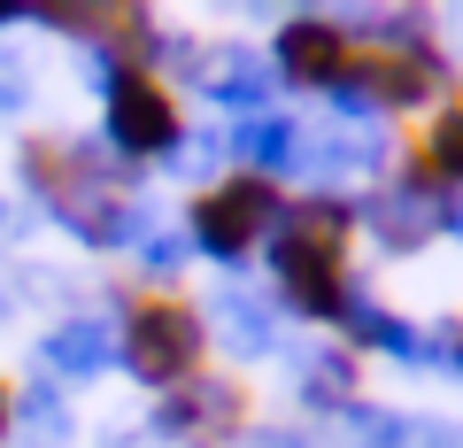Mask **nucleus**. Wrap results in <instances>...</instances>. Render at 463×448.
Wrapping results in <instances>:
<instances>
[{"instance_id":"obj_12","label":"nucleus","mask_w":463,"mask_h":448,"mask_svg":"<svg viewBox=\"0 0 463 448\" xmlns=\"http://www.w3.org/2000/svg\"><path fill=\"white\" fill-rule=\"evenodd\" d=\"M301 395L309 402H347L355 395V356H309V364H301Z\"/></svg>"},{"instance_id":"obj_6","label":"nucleus","mask_w":463,"mask_h":448,"mask_svg":"<svg viewBox=\"0 0 463 448\" xmlns=\"http://www.w3.org/2000/svg\"><path fill=\"white\" fill-rule=\"evenodd\" d=\"M347 62H355V32L332 16H286L279 39H270V70H279L286 85H317V93H332V85L347 78Z\"/></svg>"},{"instance_id":"obj_5","label":"nucleus","mask_w":463,"mask_h":448,"mask_svg":"<svg viewBox=\"0 0 463 448\" xmlns=\"http://www.w3.org/2000/svg\"><path fill=\"white\" fill-rule=\"evenodd\" d=\"M240 425H248V386H232V379H185L155 410V433H170L185 448H224Z\"/></svg>"},{"instance_id":"obj_16","label":"nucleus","mask_w":463,"mask_h":448,"mask_svg":"<svg viewBox=\"0 0 463 448\" xmlns=\"http://www.w3.org/2000/svg\"><path fill=\"white\" fill-rule=\"evenodd\" d=\"M8 16H24V8H0V24H8Z\"/></svg>"},{"instance_id":"obj_9","label":"nucleus","mask_w":463,"mask_h":448,"mask_svg":"<svg viewBox=\"0 0 463 448\" xmlns=\"http://www.w3.org/2000/svg\"><path fill=\"white\" fill-rule=\"evenodd\" d=\"M232 155L248 163V178H279V170L301 163V124L294 117H248L232 132Z\"/></svg>"},{"instance_id":"obj_3","label":"nucleus","mask_w":463,"mask_h":448,"mask_svg":"<svg viewBox=\"0 0 463 448\" xmlns=\"http://www.w3.org/2000/svg\"><path fill=\"white\" fill-rule=\"evenodd\" d=\"M279 186L270 178H224L209 186V194H194V209H185V233H194V248L209 255V263H248L255 248H263V233H279Z\"/></svg>"},{"instance_id":"obj_18","label":"nucleus","mask_w":463,"mask_h":448,"mask_svg":"<svg viewBox=\"0 0 463 448\" xmlns=\"http://www.w3.org/2000/svg\"><path fill=\"white\" fill-rule=\"evenodd\" d=\"M0 216H8V209H0Z\"/></svg>"},{"instance_id":"obj_8","label":"nucleus","mask_w":463,"mask_h":448,"mask_svg":"<svg viewBox=\"0 0 463 448\" xmlns=\"http://www.w3.org/2000/svg\"><path fill=\"white\" fill-rule=\"evenodd\" d=\"M47 371H62V379H93V371L116 364V325L109 317H70V325L47 332Z\"/></svg>"},{"instance_id":"obj_1","label":"nucleus","mask_w":463,"mask_h":448,"mask_svg":"<svg viewBox=\"0 0 463 448\" xmlns=\"http://www.w3.org/2000/svg\"><path fill=\"white\" fill-rule=\"evenodd\" d=\"M347 233H355V209L340 194H309L279 209V233H270V279H279L286 310H301L309 325H340L355 279H347Z\"/></svg>"},{"instance_id":"obj_13","label":"nucleus","mask_w":463,"mask_h":448,"mask_svg":"<svg viewBox=\"0 0 463 448\" xmlns=\"http://www.w3.org/2000/svg\"><path fill=\"white\" fill-rule=\"evenodd\" d=\"M224 317H232V340H240V348H270V340H279L270 310H255L248 294H232V301H224Z\"/></svg>"},{"instance_id":"obj_15","label":"nucleus","mask_w":463,"mask_h":448,"mask_svg":"<svg viewBox=\"0 0 463 448\" xmlns=\"http://www.w3.org/2000/svg\"><path fill=\"white\" fill-rule=\"evenodd\" d=\"M8 425H16V395H8V379H0V441H8Z\"/></svg>"},{"instance_id":"obj_11","label":"nucleus","mask_w":463,"mask_h":448,"mask_svg":"<svg viewBox=\"0 0 463 448\" xmlns=\"http://www.w3.org/2000/svg\"><path fill=\"white\" fill-rule=\"evenodd\" d=\"M16 425H24V433H39V448H62V441H70L62 386H47V379H39L32 395H16Z\"/></svg>"},{"instance_id":"obj_4","label":"nucleus","mask_w":463,"mask_h":448,"mask_svg":"<svg viewBox=\"0 0 463 448\" xmlns=\"http://www.w3.org/2000/svg\"><path fill=\"white\" fill-rule=\"evenodd\" d=\"M100 85H109V148H116V163L178 155L185 117H178V100H170V85L155 70H109Z\"/></svg>"},{"instance_id":"obj_14","label":"nucleus","mask_w":463,"mask_h":448,"mask_svg":"<svg viewBox=\"0 0 463 448\" xmlns=\"http://www.w3.org/2000/svg\"><path fill=\"white\" fill-rule=\"evenodd\" d=\"M178 263H185V248H178V240H147V271H155V279H170Z\"/></svg>"},{"instance_id":"obj_2","label":"nucleus","mask_w":463,"mask_h":448,"mask_svg":"<svg viewBox=\"0 0 463 448\" xmlns=\"http://www.w3.org/2000/svg\"><path fill=\"white\" fill-rule=\"evenodd\" d=\"M201 348H209V325L178 294H147L116 325V364L132 371L139 386H163V395L185 386V379H201Z\"/></svg>"},{"instance_id":"obj_7","label":"nucleus","mask_w":463,"mask_h":448,"mask_svg":"<svg viewBox=\"0 0 463 448\" xmlns=\"http://www.w3.org/2000/svg\"><path fill=\"white\" fill-rule=\"evenodd\" d=\"M194 70H216V78H201V93L224 100V109H240V124H248V117H270V78H263L255 54H240V47H201Z\"/></svg>"},{"instance_id":"obj_17","label":"nucleus","mask_w":463,"mask_h":448,"mask_svg":"<svg viewBox=\"0 0 463 448\" xmlns=\"http://www.w3.org/2000/svg\"><path fill=\"white\" fill-rule=\"evenodd\" d=\"M0 310H8V294H0Z\"/></svg>"},{"instance_id":"obj_10","label":"nucleus","mask_w":463,"mask_h":448,"mask_svg":"<svg viewBox=\"0 0 463 448\" xmlns=\"http://www.w3.org/2000/svg\"><path fill=\"white\" fill-rule=\"evenodd\" d=\"M410 163H417V170H432L448 194H463V93L432 109L425 139H410Z\"/></svg>"}]
</instances>
